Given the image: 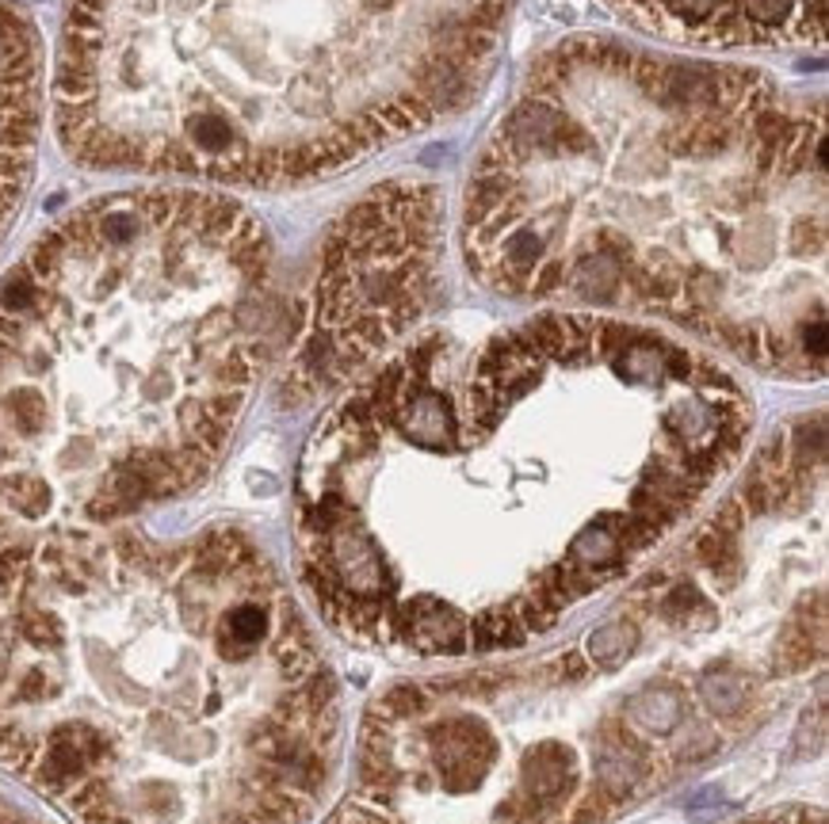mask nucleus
Segmentation results:
<instances>
[{
    "label": "nucleus",
    "instance_id": "3",
    "mask_svg": "<svg viewBox=\"0 0 829 824\" xmlns=\"http://www.w3.org/2000/svg\"><path fill=\"white\" fill-rule=\"evenodd\" d=\"M333 707L242 530L0 535V767L81 824H298Z\"/></svg>",
    "mask_w": 829,
    "mask_h": 824
},
{
    "label": "nucleus",
    "instance_id": "13",
    "mask_svg": "<svg viewBox=\"0 0 829 824\" xmlns=\"http://www.w3.org/2000/svg\"><path fill=\"white\" fill-rule=\"evenodd\" d=\"M745 695H750V684L738 672H712L700 679V699L719 714H738L745 707Z\"/></svg>",
    "mask_w": 829,
    "mask_h": 824
},
{
    "label": "nucleus",
    "instance_id": "2",
    "mask_svg": "<svg viewBox=\"0 0 829 824\" xmlns=\"http://www.w3.org/2000/svg\"><path fill=\"white\" fill-rule=\"evenodd\" d=\"M462 245L502 295L657 313L753 366L821 374V103L742 65L562 42L470 172Z\"/></svg>",
    "mask_w": 829,
    "mask_h": 824
},
{
    "label": "nucleus",
    "instance_id": "1",
    "mask_svg": "<svg viewBox=\"0 0 829 824\" xmlns=\"http://www.w3.org/2000/svg\"><path fill=\"white\" fill-rule=\"evenodd\" d=\"M750 401L712 359L589 313L462 355L429 336L310 436L295 485L302 580L348 634L398 599L512 584L555 614L654 550L738 462Z\"/></svg>",
    "mask_w": 829,
    "mask_h": 824
},
{
    "label": "nucleus",
    "instance_id": "5",
    "mask_svg": "<svg viewBox=\"0 0 829 824\" xmlns=\"http://www.w3.org/2000/svg\"><path fill=\"white\" fill-rule=\"evenodd\" d=\"M509 0H73L54 123L73 161L298 187L455 115Z\"/></svg>",
    "mask_w": 829,
    "mask_h": 824
},
{
    "label": "nucleus",
    "instance_id": "7",
    "mask_svg": "<svg viewBox=\"0 0 829 824\" xmlns=\"http://www.w3.org/2000/svg\"><path fill=\"white\" fill-rule=\"evenodd\" d=\"M634 24L696 47H821L826 0H608Z\"/></svg>",
    "mask_w": 829,
    "mask_h": 824
},
{
    "label": "nucleus",
    "instance_id": "14",
    "mask_svg": "<svg viewBox=\"0 0 829 824\" xmlns=\"http://www.w3.org/2000/svg\"><path fill=\"white\" fill-rule=\"evenodd\" d=\"M753 824H776V821H753Z\"/></svg>",
    "mask_w": 829,
    "mask_h": 824
},
{
    "label": "nucleus",
    "instance_id": "9",
    "mask_svg": "<svg viewBox=\"0 0 829 824\" xmlns=\"http://www.w3.org/2000/svg\"><path fill=\"white\" fill-rule=\"evenodd\" d=\"M520 786L532 809H555L573 786V756L558 740H543L520 767Z\"/></svg>",
    "mask_w": 829,
    "mask_h": 824
},
{
    "label": "nucleus",
    "instance_id": "10",
    "mask_svg": "<svg viewBox=\"0 0 829 824\" xmlns=\"http://www.w3.org/2000/svg\"><path fill=\"white\" fill-rule=\"evenodd\" d=\"M524 626L517 623L512 607L493 603V607H478L467 619V649H478V653H490V649H517L524 646Z\"/></svg>",
    "mask_w": 829,
    "mask_h": 824
},
{
    "label": "nucleus",
    "instance_id": "6",
    "mask_svg": "<svg viewBox=\"0 0 829 824\" xmlns=\"http://www.w3.org/2000/svg\"><path fill=\"white\" fill-rule=\"evenodd\" d=\"M444 245V199L421 179H391L352 202L321 245L287 394H325L398 340L424 310Z\"/></svg>",
    "mask_w": 829,
    "mask_h": 824
},
{
    "label": "nucleus",
    "instance_id": "4",
    "mask_svg": "<svg viewBox=\"0 0 829 824\" xmlns=\"http://www.w3.org/2000/svg\"><path fill=\"white\" fill-rule=\"evenodd\" d=\"M272 351V241L242 202H85L0 279V535L103 527L214 474Z\"/></svg>",
    "mask_w": 829,
    "mask_h": 824
},
{
    "label": "nucleus",
    "instance_id": "12",
    "mask_svg": "<svg viewBox=\"0 0 829 824\" xmlns=\"http://www.w3.org/2000/svg\"><path fill=\"white\" fill-rule=\"evenodd\" d=\"M634 646H639V626L631 619H611L589 634V661L601 672H616L619 664H627Z\"/></svg>",
    "mask_w": 829,
    "mask_h": 824
},
{
    "label": "nucleus",
    "instance_id": "8",
    "mask_svg": "<svg viewBox=\"0 0 829 824\" xmlns=\"http://www.w3.org/2000/svg\"><path fill=\"white\" fill-rule=\"evenodd\" d=\"M39 126V47L27 20L9 4H0V245L32 187Z\"/></svg>",
    "mask_w": 829,
    "mask_h": 824
},
{
    "label": "nucleus",
    "instance_id": "11",
    "mask_svg": "<svg viewBox=\"0 0 829 824\" xmlns=\"http://www.w3.org/2000/svg\"><path fill=\"white\" fill-rule=\"evenodd\" d=\"M627 717H631L639 729H646L649 737H666V733H673L684 717L681 695H677L673 687H646V691H639L631 699Z\"/></svg>",
    "mask_w": 829,
    "mask_h": 824
}]
</instances>
